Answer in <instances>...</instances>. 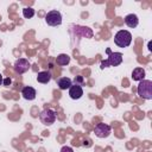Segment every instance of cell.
Listing matches in <instances>:
<instances>
[{
	"instance_id": "obj_1",
	"label": "cell",
	"mask_w": 152,
	"mask_h": 152,
	"mask_svg": "<svg viewBox=\"0 0 152 152\" xmlns=\"http://www.w3.org/2000/svg\"><path fill=\"white\" fill-rule=\"evenodd\" d=\"M106 52L108 55V58L101 62V64H100L101 69H104L108 66H118L122 63V53L121 52H112L109 48L106 50Z\"/></svg>"
},
{
	"instance_id": "obj_2",
	"label": "cell",
	"mask_w": 152,
	"mask_h": 152,
	"mask_svg": "<svg viewBox=\"0 0 152 152\" xmlns=\"http://www.w3.org/2000/svg\"><path fill=\"white\" fill-rule=\"evenodd\" d=\"M114 43L119 48H127L132 43V34L127 30H120L114 36Z\"/></svg>"
},
{
	"instance_id": "obj_3",
	"label": "cell",
	"mask_w": 152,
	"mask_h": 152,
	"mask_svg": "<svg viewBox=\"0 0 152 152\" xmlns=\"http://www.w3.org/2000/svg\"><path fill=\"white\" fill-rule=\"evenodd\" d=\"M138 95L141 99L151 100L152 99V81L151 80H142L139 82L137 88Z\"/></svg>"
},
{
	"instance_id": "obj_4",
	"label": "cell",
	"mask_w": 152,
	"mask_h": 152,
	"mask_svg": "<svg viewBox=\"0 0 152 152\" xmlns=\"http://www.w3.org/2000/svg\"><path fill=\"white\" fill-rule=\"evenodd\" d=\"M56 119H57L56 112L53 109H50V108H46V109L42 110L40 114H39V120L45 126H50V125L55 124Z\"/></svg>"
},
{
	"instance_id": "obj_5",
	"label": "cell",
	"mask_w": 152,
	"mask_h": 152,
	"mask_svg": "<svg viewBox=\"0 0 152 152\" xmlns=\"http://www.w3.org/2000/svg\"><path fill=\"white\" fill-rule=\"evenodd\" d=\"M45 21L50 26H58V25H61L62 24V14H61V12H58L56 10L48 12V14L45 15Z\"/></svg>"
},
{
	"instance_id": "obj_6",
	"label": "cell",
	"mask_w": 152,
	"mask_h": 152,
	"mask_svg": "<svg viewBox=\"0 0 152 152\" xmlns=\"http://www.w3.org/2000/svg\"><path fill=\"white\" fill-rule=\"evenodd\" d=\"M94 133H95V135H96L97 138H101V139H102V138H107V137L110 135L112 128H110L109 125L103 124V122H100V124H97V125L95 126Z\"/></svg>"
},
{
	"instance_id": "obj_7",
	"label": "cell",
	"mask_w": 152,
	"mask_h": 152,
	"mask_svg": "<svg viewBox=\"0 0 152 152\" xmlns=\"http://www.w3.org/2000/svg\"><path fill=\"white\" fill-rule=\"evenodd\" d=\"M28 69H30V62H28V59H26V58H19V59L15 61V63H14V70H15L17 74H19V75L25 74L26 71H28Z\"/></svg>"
},
{
	"instance_id": "obj_8",
	"label": "cell",
	"mask_w": 152,
	"mask_h": 152,
	"mask_svg": "<svg viewBox=\"0 0 152 152\" xmlns=\"http://www.w3.org/2000/svg\"><path fill=\"white\" fill-rule=\"evenodd\" d=\"M82 95H83L82 86L72 84V86L69 88V96H70L72 100H78V99L82 97Z\"/></svg>"
},
{
	"instance_id": "obj_9",
	"label": "cell",
	"mask_w": 152,
	"mask_h": 152,
	"mask_svg": "<svg viewBox=\"0 0 152 152\" xmlns=\"http://www.w3.org/2000/svg\"><path fill=\"white\" fill-rule=\"evenodd\" d=\"M21 95H23V97H24L25 100L32 101V100H34V99H36L37 93H36V89H34L33 87L26 86V87H24V88L21 89Z\"/></svg>"
},
{
	"instance_id": "obj_10",
	"label": "cell",
	"mask_w": 152,
	"mask_h": 152,
	"mask_svg": "<svg viewBox=\"0 0 152 152\" xmlns=\"http://www.w3.org/2000/svg\"><path fill=\"white\" fill-rule=\"evenodd\" d=\"M125 24H126L128 27H131V28L137 27L138 24H139V19H138L137 14H133V13L127 14V15L125 17Z\"/></svg>"
},
{
	"instance_id": "obj_11",
	"label": "cell",
	"mask_w": 152,
	"mask_h": 152,
	"mask_svg": "<svg viewBox=\"0 0 152 152\" xmlns=\"http://www.w3.org/2000/svg\"><path fill=\"white\" fill-rule=\"evenodd\" d=\"M57 86L61 90H66L72 86V81L69 77H61L57 80Z\"/></svg>"
},
{
	"instance_id": "obj_12",
	"label": "cell",
	"mask_w": 152,
	"mask_h": 152,
	"mask_svg": "<svg viewBox=\"0 0 152 152\" xmlns=\"http://www.w3.org/2000/svg\"><path fill=\"white\" fill-rule=\"evenodd\" d=\"M145 70L142 69V68H135V69H133V71H132V77H133V80L134 81H142V80H145Z\"/></svg>"
},
{
	"instance_id": "obj_13",
	"label": "cell",
	"mask_w": 152,
	"mask_h": 152,
	"mask_svg": "<svg viewBox=\"0 0 152 152\" xmlns=\"http://www.w3.org/2000/svg\"><path fill=\"white\" fill-rule=\"evenodd\" d=\"M51 74L49 72V71H40V72H38V75H37V81L39 82V83H49L50 82V80H51Z\"/></svg>"
},
{
	"instance_id": "obj_14",
	"label": "cell",
	"mask_w": 152,
	"mask_h": 152,
	"mask_svg": "<svg viewBox=\"0 0 152 152\" xmlns=\"http://www.w3.org/2000/svg\"><path fill=\"white\" fill-rule=\"evenodd\" d=\"M69 62H70V56L66 55V53H61L56 58V63L58 65H61V66H64V65L69 64Z\"/></svg>"
},
{
	"instance_id": "obj_15",
	"label": "cell",
	"mask_w": 152,
	"mask_h": 152,
	"mask_svg": "<svg viewBox=\"0 0 152 152\" xmlns=\"http://www.w3.org/2000/svg\"><path fill=\"white\" fill-rule=\"evenodd\" d=\"M23 15H24V18L30 19V18H32L34 15V10L32 7H25L23 10Z\"/></svg>"
},
{
	"instance_id": "obj_16",
	"label": "cell",
	"mask_w": 152,
	"mask_h": 152,
	"mask_svg": "<svg viewBox=\"0 0 152 152\" xmlns=\"http://www.w3.org/2000/svg\"><path fill=\"white\" fill-rule=\"evenodd\" d=\"M74 82H75V84L82 86V84H83V82H84V80H83V77H82V76H75Z\"/></svg>"
},
{
	"instance_id": "obj_17",
	"label": "cell",
	"mask_w": 152,
	"mask_h": 152,
	"mask_svg": "<svg viewBox=\"0 0 152 152\" xmlns=\"http://www.w3.org/2000/svg\"><path fill=\"white\" fill-rule=\"evenodd\" d=\"M11 83H12V80H11L10 77L4 78V81H2V84H4L5 87H10V86H11Z\"/></svg>"
},
{
	"instance_id": "obj_18",
	"label": "cell",
	"mask_w": 152,
	"mask_h": 152,
	"mask_svg": "<svg viewBox=\"0 0 152 152\" xmlns=\"http://www.w3.org/2000/svg\"><path fill=\"white\" fill-rule=\"evenodd\" d=\"M61 152H74V150L70 146H63L61 148Z\"/></svg>"
},
{
	"instance_id": "obj_19",
	"label": "cell",
	"mask_w": 152,
	"mask_h": 152,
	"mask_svg": "<svg viewBox=\"0 0 152 152\" xmlns=\"http://www.w3.org/2000/svg\"><path fill=\"white\" fill-rule=\"evenodd\" d=\"M2 81H4V77H2V75H1V72H0V86L2 84Z\"/></svg>"
}]
</instances>
